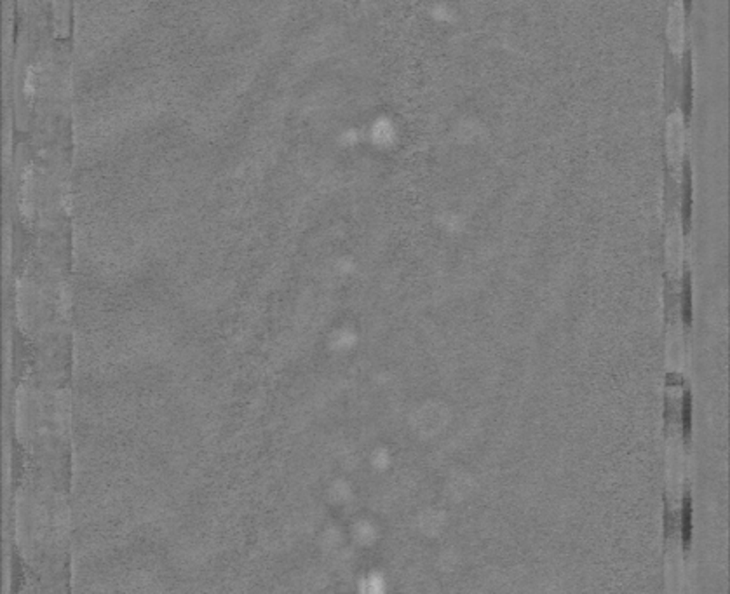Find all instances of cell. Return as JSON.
<instances>
[{
  "instance_id": "obj_1",
  "label": "cell",
  "mask_w": 730,
  "mask_h": 594,
  "mask_svg": "<svg viewBox=\"0 0 730 594\" xmlns=\"http://www.w3.org/2000/svg\"><path fill=\"white\" fill-rule=\"evenodd\" d=\"M685 117H683L682 108H675L666 119V156L675 173L682 171L683 161H685Z\"/></svg>"
},
{
  "instance_id": "obj_2",
  "label": "cell",
  "mask_w": 730,
  "mask_h": 594,
  "mask_svg": "<svg viewBox=\"0 0 730 594\" xmlns=\"http://www.w3.org/2000/svg\"><path fill=\"white\" fill-rule=\"evenodd\" d=\"M667 45L673 56L678 60L685 53L687 42V23H685V4L683 0H671L667 9V25H666Z\"/></svg>"
},
{
  "instance_id": "obj_3",
  "label": "cell",
  "mask_w": 730,
  "mask_h": 594,
  "mask_svg": "<svg viewBox=\"0 0 730 594\" xmlns=\"http://www.w3.org/2000/svg\"><path fill=\"white\" fill-rule=\"evenodd\" d=\"M53 18L58 36H67L70 28V0H53Z\"/></svg>"
}]
</instances>
